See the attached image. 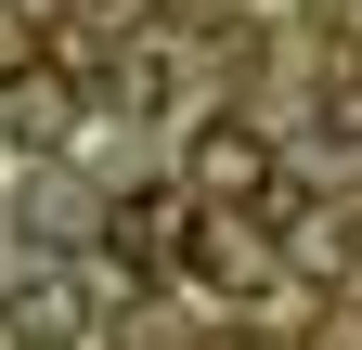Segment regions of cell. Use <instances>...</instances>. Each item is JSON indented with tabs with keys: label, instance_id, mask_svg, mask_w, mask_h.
<instances>
[{
	"label": "cell",
	"instance_id": "2",
	"mask_svg": "<svg viewBox=\"0 0 362 350\" xmlns=\"http://www.w3.org/2000/svg\"><path fill=\"white\" fill-rule=\"evenodd\" d=\"M194 169H207V195H246V182H259V143H246V130H207Z\"/></svg>",
	"mask_w": 362,
	"mask_h": 350
},
{
	"label": "cell",
	"instance_id": "1",
	"mask_svg": "<svg viewBox=\"0 0 362 350\" xmlns=\"http://www.w3.org/2000/svg\"><path fill=\"white\" fill-rule=\"evenodd\" d=\"M13 337H26V350H65V337H78V298H65V286H26V298H13Z\"/></svg>",
	"mask_w": 362,
	"mask_h": 350
}]
</instances>
